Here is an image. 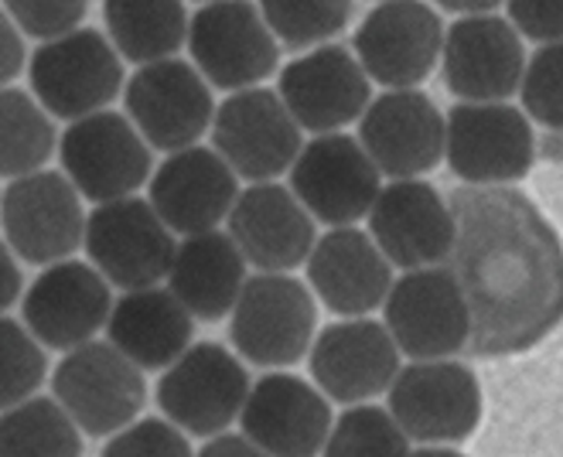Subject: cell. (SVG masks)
Returning a JSON list of instances; mask_svg holds the SVG:
<instances>
[{
	"mask_svg": "<svg viewBox=\"0 0 563 457\" xmlns=\"http://www.w3.org/2000/svg\"><path fill=\"white\" fill-rule=\"evenodd\" d=\"M287 175L294 199L305 205L314 222L331 228L366 219L383 188V175L369 154L342 130L339 134H318L311 144H305Z\"/></svg>",
	"mask_w": 563,
	"mask_h": 457,
	"instance_id": "16",
	"label": "cell"
},
{
	"mask_svg": "<svg viewBox=\"0 0 563 457\" xmlns=\"http://www.w3.org/2000/svg\"><path fill=\"white\" fill-rule=\"evenodd\" d=\"M55 123L24 89H0V178L42 171L55 154Z\"/></svg>",
	"mask_w": 563,
	"mask_h": 457,
	"instance_id": "31",
	"label": "cell"
},
{
	"mask_svg": "<svg viewBox=\"0 0 563 457\" xmlns=\"http://www.w3.org/2000/svg\"><path fill=\"white\" fill-rule=\"evenodd\" d=\"M386 397L389 416L417 444H461L482 423L478 376L454 358L400 366Z\"/></svg>",
	"mask_w": 563,
	"mask_h": 457,
	"instance_id": "7",
	"label": "cell"
},
{
	"mask_svg": "<svg viewBox=\"0 0 563 457\" xmlns=\"http://www.w3.org/2000/svg\"><path fill=\"white\" fill-rule=\"evenodd\" d=\"M308 366L328 400L355 406L386 393L400 372V348L393 345L383 321L345 317L314 335Z\"/></svg>",
	"mask_w": 563,
	"mask_h": 457,
	"instance_id": "21",
	"label": "cell"
},
{
	"mask_svg": "<svg viewBox=\"0 0 563 457\" xmlns=\"http://www.w3.org/2000/svg\"><path fill=\"white\" fill-rule=\"evenodd\" d=\"M31 96L52 120H82L107 110L123 92V58L96 27L42 42L27 58Z\"/></svg>",
	"mask_w": 563,
	"mask_h": 457,
	"instance_id": "3",
	"label": "cell"
},
{
	"mask_svg": "<svg viewBox=\"0 0 563 457\" xmlns=\"http://www.w3.org/2000/svg\"><path fill=\"white\" fill-rule=\"evenodd\" d=\"M362 151L386 178H420L444 160V113L420 89H389L358 116Z\"/></svg>",
	"mask_w": 563,
	"mask_h": 457,
	"instance_id": "20",
	"label": "cell"
},
{
	"mask_svg": "<svg viewBox=\"0 0 563 457\" xmlns=\"http://www.w3.org/2000/svg\"><path fill=\"white\" fill-rule=\"evenodd\" d=\"M225 233L260 274H290L305 264L318 239L314 219L294 199V191L277 181L240 191L225 215Z\"/></svg>",
	"mask_w": 563,
	"mask_h": 457,
	"instance_id": "24",
	"label": "cell"
},
{
	"mask_svg": "<svg viewBox=\"0 0 563 457\" xmlns=\"http://www.w3.org/2000/svg\"><path fill=\"white\" fill-rule=\"evenodd\" d=\"M103 24L120 58L151 65L185 48L188 8L185 0H103Z\"/></svg>",
	"mask_w": 563,
	"mask_h": 457,
	"instance_id": "29",
	"label": "cell"
},
{
	"mask_svg": "<svg viewBox=\"0 0 563 457\" xmlns=\"http://www.w3.org/2000/svg\"><path fill=\"white\" fill-rule=\"evenodd\" d=\"M407 457H465V454L451 447H420V450H410Z\"/></svg>",
	"mask_w": 563,
	"mask_h": 457,
	"instance_id": "43",
	"label": "cell"
},
{
	"mask_svg": "<svg viewBox=\"0 0 563 457\" xmlns=\"http://www.w3.org/2000/svg\"><path fill=\"white\" fill-rule=\"evenodd\" d=\"M243 358L216 342L188 345L157 379V406L188 437L225 434L250 397Z\"/></svg>",
	"mask_w": 563,
	"mask_h": 457,
	"instance_id": "5",
	"label": "cell"
},
{
	"mask_svg": "<svg viewBox=\"0 0 563 457\" xmlns=\"http://www.w3.org/2000/svg\"><path fill=\"white\" fill-rule=\"evenodd\" d=\"M509 24L537 45L563 42V0H506Z\"/></svg>",
	"mask_w": 563,
	"mask_h": 457,
	"instance_id": "38",
	"label": "cell"
},
{
	"mask_svg": "<svg viewBox=\"0 0 563 457\" xmlns=\"http://www.w3.org/2000/svg\"><path fill=\"white\" fill-rule=\"evenodd\" d=\"M0 457H82V431L52 397H27L0 413Z\"/></svg>",
	"mask_w": 563,
	"mask_h": 457,
	"instance_id": "30",
	"label": "cell"
},
{
	"mask_svg": "<svg viewBox=\"0 0 563 457\" xmlns=\"http://www.w3.org/2000/svg\"><path fill=\"white\" fill-rule=\"evenodd\" d=\"M444 160L472 188L522 181L537 160L533 123L509 103H457L444 116Z\"/></svg>",
	"mask_w": 563,
	"mask_h": 457,
	"instance_id": "9",
	"label": "cell"
},
{
	"mask_svg": "<svg viewBox=\"0 0 563 457\" xmlns=\"http://www.w3.org/2000/svg\"><path fill=\"white\" fill-rule=\"evenodd\" d=\"M52 393L89 437L123 431L147 403L141 369L126 363L110 342H86L65 352L52 376Z\"/></svg>",
	"mask_w": 563,
	"mask_h": 457,
	"instance_id": "8",
	"label": "cell"
},
{
	"mask_svg": "<svg viewBox=\"0 0 563 457\" xmlns=\"http://www.w3.org/2000/svg\"><path fill=\"white\" fill-rule=\"evenodd\" d=\"M99 457H195L188 434L178 431L172 420H134L123 431L110 434Z\"/></svg>",
	"mask_w": 563,
	"mask_h": 457,
	"instance_id": "36",
	"label": "cell"
},
{
	"mask_svg": "<svg viewBox=\"0 0 563 457\" xmlns=\"http://www.w3.org/2000/svg\"><path fill=\"white\" fill-rule=\"evenodd\" d=\"M82 246L89 264L110 287L141 290L168 277L175 259V233L161 222L147 199L103 202L86 215Z\"/></svg>",
	"mask_w": 563,
	"mask_h": 457,
	"instance_id": "12",
	"label": "cell"
},
{
	"mask_svg": "<svg viewBox=\"0 0 563 457\" xmlns=\"http://www.w3.org/2000/svg\"><path fill=\"white\" fill-rule=\"evenodd\" d=\"M212 151L233 168L236 178L260 185L277 181L301 154V126L294 123L274 89L229 92L212 116Z\"/></svg>",
	"mask_w": 563,
	"mask_h": 457,
	"instance_id": "13",
	"label": "cell"
},
{
	"mask_svg": "<svg viewBox=\"0 0 563 457\" xmlns=\"http://www.w3.org/2000/svg\"><path fill=\"white\" fill-rule=\"evenodd\" d=\"M110 311V283L82 259L48 264L21 301L27 332L55 352H69L92 342L99 328H107Z\"/></svg>",
	"mask_w": 563,
	"mask_h": 457,
	"instance_id": "22",
	"label": "cell"
},
{
	"mask_svg": "<svg viewBox=\"0 0 563 457\" xmlns=\"http://www.w3.org/2000/svg\"><path fill=\"white\" fill-rule=\"evenodd\" d=\"M441 11H451L457 18H468V14H492L506 0H434Z\"/></svg>",
	"mask_w": 563,
	"mask_h": 457,
	"instance_id": "42",
	"label": "cell"
},
{
	"mask_svg": "<svg viewBox=\"0 0 563 457\" xmlns=\"http://www.w3.org/2000/svg\"><path fill=\"white\" fill-rule=\"evenodd\" d=\"M444 48V24L423 0H379L352 38L369 82L386 89H417L434 76Z\"/></svg>",
	"mask_w": 563,
	"mask_h": 457,
	"instance_id": "15",
	"label": "cell"
},
{
	"mask_svg": "<svg viewBox=\"0 0 563 457\" xmlns=\"http://www.w3.org/2000/svg\"><path fill=\"white\" fill-rule=\"evenodd\" d=\"M451 274L468 304V352L499 358L540 345L563 321V243L509 185L457 188Z\"/></svg>",
	"mask_w": 563,
	"mask_h": 457,
	"instance_id": "1",
	"label": "cell"
},
{
	"mask_svg": "<svg viewBox=\"0 0 563 457\" xmlns=\"http://www.w3.org/2000/svg\"><path fill=\"white\" fill-rule=\"evenodd\" d=\"M277 96L294 123L311 134H339L355 123L373 100V82L345 45H318L287 62L277 79Z\"/></svg>",
	"mask_w": 563,
	"mask_h": 457,
	"instance_id": "17",
	"label": "cell"
},
{
	"mask_svg": "<svg viewBox=\"0 0 563 457\" xmlns=\"http://www.w3.org/2000/svg\"><path fill=\"white\" fill-rule=\"evenodd\" d=\"M195 457H271V454H263L246 434H216Z\"/></svg>",
	"mask_w": 563,
	"mask_h": 457,
	"instance_id": "41",
	"label": "cell"
},
{
	"mask_svg": "<svg viewBox=\"0 0 563 457\" xmlns=\"http://www.w3.org/2000/svg\"><path fill=\"white\" fill-rule=\"evenodd\" d=\"M407 454H410V437L389 416V410L373 403H355L331 423L328 441L318 457H407Z\"/></svg>",
	"mask_w": 563,
	"mask_h": 457,
	"instance_id": "33",
	"label": "cell"
},
{
	"mask_svg": "<svg viewBox=\"0 0 563 457\" xmlns=\"http://www.w3.org/2000/svg\"><path fill=\"white\" fill-rule=\"evenodd\" d=\"M62 175L86 202H120L137 194L151 175L154 157L137 126L123 113L99 110L92 116L73 120L58 137Z\"/></svg>",
	"mask_w": 563,
	"mask_h": 457,
	"instance_id": "6",
	"label": "cell"
},
{
	"mask_svg": "<svg viewBox=\"0 0 563 457\" xmlns=\"http://www.w3.org/2000/svg\"><path fill=\"white\" fill-rule=\"evenodd\" d=\"M526 48L509 18L468 14L444 31L441 73L461 103H506L519 92Z\"/></svg>",
	"mask_w": 563,
	"mask_h": 457,
	"instance_id": "18",
	"label": "cell"
},
{
	"mask_svg": "<svg viewBox=\"0 0 563 457\" xmlns=\"http://www.w3.org/2000/svg\"><path fill=\"white\" fill-rule=\"evenodd\" d=\"M369 236L389 267H441L454 246V212L423 178H396L379 188L369 209Z\"/></svg>",
	"mask_w": 563,
	"mask_h": 457,
	"instance_id": "19",
	"label": "cell"
},
{
	"mask_svg": "<svg viewBox=\"0 0 563 457\" xmlns=\"http://www.w3.org/2000/svg\"><path fill=\"white\" fill-rule=\"evenodd\" d=\"M277 45L308 52L339 38L352 21V0H256Z\"/></svg>",
	"mask_w": 563,
	"mask_h": 457,
	"instance_id": "32",
	"label": "cell"
},
{
	"mask_svg": "<svg viewBox=\"0 0 563 457\" xmlns=\"http://www.w3.org/2000/svg\"><path fill=\"white\" fill-rule=\"evenodd\" d=\"M246 283V259L229 233L185 236L175 246L168 270V290L195 321H222L233 311L240 290Z\"/></svg>",
	"mask_w": 563,
	"mask_h": 457,
	"instance_id": "28",
	"label": "cell"
},
{
	"mask_svg": "<svg viewBox=\"0 0 563 457\" xmlns=\"http://www.w3.org/2000/svg\"><path fill=\"white\" fill-rule=\"evenodd\" d=\"M198 4H212V0H198Z\"/></svg>",
	"mask_w": 563,
	"mask_h": 457,
	"instance_id": "44",
	"label": "cell"
},
{
	"mask_svg": "<svg viewBox=\"0 0 563 457\" xmlns=\"http://www.w3.org/2000/svg\"><path fill=\"white\" fill-rule=\"evenodd\" d=\"M191 65L212 89L240 92L271 79L280 65V45L260 8L250 0H212L188 18Z\"/></svg>",
	"mask_w": 563,
	"mask_h": 457,
	"instance_id": "4",
	"label": "cell"
},
{
	"mask_svg": "<svg viewBox=\"0 0 563 457\" xmlns=\"http://www.w3.org/2000/svg\"><path fill=\"white\" fill-rule=\"evenodd\" d=\"M27 65V48L18 24L0 8V89H8Z\"/></svg>",
	"mask_w": 563,
	"mask_h": 457,
	"instance_id": "39",
	"label": "cell"
},
{
	"mask_svg": "<svg viewBox=\"0 0 563 457\" xmlns=\"http://www.w3.org/2000/svg\"><path fill=\"white\" fill-rule=\"evenodd\" d=\"M318 335L314 293L290 274L246 277L229 311V338L243 363L284 369L301 363Z\"/></svg>",
	"mask_w": 563,
	"mask_h": 457,
	"instance_id": "2",
	"label": "cell"
},
{
	"mask_svg": "<svg viewBox=\"0 0 563 457\" xmlns=\"http://www.w3.org/2000/svg\"><path fill=\"white\" fill-rule=\"evenodd\" d=\"M383 324L400 355L413 363L451 358L472 338L468 304L451 267L404 270L383 301Z\"/></svg>",
	"mask_w": 563,
	"mask_h": 457,
	"instance_id": "11",
	"label": "cell"
},
{
	"mask_svg": "<svg viewBox=\"0 0 563 457\" xmlns=\"http://www.w3.org/2000/svg\"><path fill=\"white\" fill-rule=\"evenodd\" d=\"M308 283L314 298L339 317H366L383 308L393 287L389 259L379 253L369 233L352 225L328 228L314 239L308 259Z\"/></svg>",
	"mask_w": 563,
	"mask_h": 457,
	"instance_id": "26",
	"label": "cell"
},
{
	"mask_svg": "<svg viewBox=\"0 0 563 457\" xmlns=\"http://www.w3.org/2000/svg\"><path fill=\"white\" fill-rule=\"evenodd\" d=\"M123 107L147 147L161 154L195 147L209 134L216 116L212 86L181 58L141 65L123 82Z\"/></svg>",
	"mask_w": 563,
	"mask_h": 457,
	"instance_id": "10",
	"label": "cell"
},
{
	"mask_svg": "<svg viewBox=\"0 0 563 457\" xmlns=\"http://www.w3.org/2000/svg\"><path fill=\"white\" fill-rule=\"evenodd\" d=\"M48 376L45 345L27 332L24 321L0 314V410L24 403Z\"/></svg>",
	"mask_w": 563,
	"mask_h": 457,
	"instance_id": "34",
	"label": "cell"
},
{
	"mask_svg": "<svg viewBox=\"0 0 563 457\" xmlns=\"http://www.w3.org/2000/svg\"><path fill=\"white\" fill-rule=\"evenodd\" d=\"M519 100L529 120L563 134V42L540 45L533 58H526Z\"/></svg>",
	"mask_w": 563,
	"mask_h": 457,
	"instance_id": "35",
	"label": "cell"
},
{
	"mask_svg": "<svg viewBox=\"0 0 563 457\" xmlns=\"http://www.w3.org/2000/svg\"><path fill=\"white\" fill-rule=\"evenodd\" d=\"M21 287H24V277L18 267V256L11 253L4 236H0V314L14 308V301L21 298Z\"/></svg>",
	"mask_w": 563,
	"mask_h": 457,
	"instance_id": "40",
	"label": "cell"
},
{
	"mask_svg": "<svg viewBox=\"0 0 563 457\" xmlns=\"http://www.w3.org/2000/svg\"><path fill=\"white\" fill-rule=\"evenodd\" d=\"M4 11L24 38L52 42L82 27L89 0H4Z\"/></svg>",
	"mask_w": 563,
	"mask_h": 457,
	"instance_id": "37",
	"label": "cell"
},
{
	"mask_svg": "<svg viewBox=\"0 0 563 457\" xmlns=\"http://www.w3.org/2000/svg\"><path fill=\"white\" fill-rule=\"evenodd\" d=\"M240 194V178L212 147H185L161 160L147 181V202L178 236L209 233L225 222Z\"/></svg>",
	"mask_w": 563,
	"mask_h": 457,
	"instance_id": "25",
	"label": "cell"
},
{
	"mask_svg": "<svg viewBox=\"0 0 563 457\" xmlns=\"http://www.w3.org/2000/svg\"><path fill=\"white\" fill-rule=\"evenodd\" d=\"M110 345L141 372L168 369L195 338V317L168 287L126 290L107 321Z\"/></svg>",
	"mask_w": 563,
	"mask_h": 457,
	"instance_id": "27",
	"label": "cell"
},
{
	"mask_svg": "<svg viewBox=\"0 0 563 457\" xmlns=\"http://www.w3.org/2000/svg\"><path fill=\"white\" fill-rule=\"evenodd\" d=\"M0 233L11 253L31 267L69 259L82 246V194L58 171L14 178L0 194Z\"/></svg>",
	"mask_w": 563,
	"mask_h": 457,
	"instance_id": "14",
	"label": "cell"
},
{
	"mask_svg": "<svg viewBox=\"0 0 563 457\" xmlns=\"http://www.w3.org/2000/svg\"><path fill=\"white\" fill-rule=\"evenodd\" d=\"M335 416L318 386L290 372H267L240 410L243 434L271 457H318Z\"/></svg>",
	"mask_w": 563,
	"mask_h": 457,
	"instance_id": "23",
	"label": "cell"
}]
</instances>
